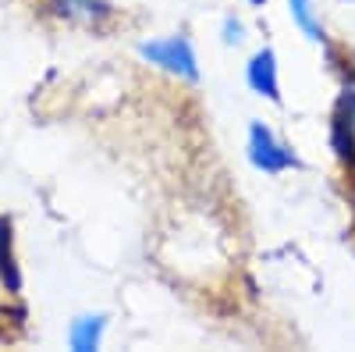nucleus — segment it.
I'll return each mask as SVG.
<instances>
[{
	"instance_id": "obj_3",
	"label": "nucleus",
	"mask_w": 355,
	"mask_h": 352,
	"mask_svg": "<svg viewBox=\"0 0 355 352\" xmlns=\"http://www.w3.org/2000/svg\"><path fill=\"white\" fill-rule=\"evenodd\" d=\"M245 78H249V85H252V93H259V97H266V100L281 103L277 53H274V50H256L252 61H249V68H245Z\"/></svg>"
},
{
	"instance_id": "obj_8",
	"label": "nucleus",
	"mask_w": 355,
	"mask_h": 352,
	"mask_svg": "<svg viewBox=\"0 0 355 352\" xmlns=\"http://www.w3.org/2000/svg\"><path fill=\"white\" fill-rule=\"evenodd\" d=\"M8 267H11V224L0 217V271L8 274Z\"/></svg>"
},
{
	"instance_id": "obj_4",
	"label": "nucleus",
	"mask_w": 355,
	"mask_h": 352,
	"mask_svg": "<svg viewBox=\"0 0 355 352\" xmlns=\"http://www.w3.org/2000/svg\"><path fill=\"white\" fill-rule=\"evenodd\" d=\"M50 8L57 18L75 22V25H100L110 15L107 0H50Z\"/></svg>"
},
{
	"instance_id": "obj_1",
	"label": "nucleus",
	"mask_w": 355,
	"mask_h": 352,
	"mask_svg": "<svg viewBox=\"0 0 355 352\" xmlns=\"http://www.w3.org/2000/svg\"><path fill=\"white\" fill-rule=\"evenodd\" d=\"M139 57L142 61L157 65L160 72L167 75H178V78H199V61H196V50L185 36H164V40H150L139 47Z\"/></svg>"
},
{
	"instance_id": "obj_9",
	"label": "nucleus",
	"mask_w": 355,
	"mask_h": 352,
	"mask_svg": "<svg viewBox=\"0 0 355 352\" xmlns=\"http://www.w3.org/2000/svg\"><path fill=\"white\" fill-rule=\"evenodd\" d=\"M242 33H245V28H242L239 18H227V22H224V40H227V43H242V40H245Z\"/></svg>"
},
{
	"instance_id": "obj_5",
	"label": "nucleus",
	"mask_w": 355,
	"mask_h": 352,
	"mask_svg": "<svg viewBox=\"0 0 355 352\" xmlns=\"http://www.w3.org/2000/svg\"><path fill=\"white\" fill-rule=\"evenodd\" d=\"M334 146L345 160H355V97L341 100L338 121H334Z\"/></svg>"
},
{
	"instance_id": "obj_6",
	"label": "nucleus",
	"mask_w": 355,
	"mask_h": 352,
	"mask_svg": "<svg viewBox=\"0 0 355 352\" xmlns=\"http://www.w3.org/2000/svg\"><path fill=\"white\" fill-rule=\"evenodd\" d=\"M103 328H107V320L96 313V317H78L75 324H71V349L75 352H93V349H100V342H103Z\"/></svg>"
},
{
	"instance_id": "obj_2",
	"label": "nucleus",
	"mask_w": 355,
	"mask_h": 352,
	"mask_svg": "<svg viewBox=\"0 0 355 352\" xmlns=\"http://www.w3.org/2000/svg\"><path fill=\"white\" fill-rule=\"evenodd\" d=\"M249 160L266 174H281L291 164H299V157L291 153V146L281 142L263 121H252V128H249Z\"/></svg>"
},
{
	"instance_id": "obj_7",
	"label": "nucleus",
	"mask_w": 355,
	"mask_h": 352,
	"mask_svg": "<svg viewBox=\"0 0 355 352\" xmlns=\"http://www.w3.org/2000/svg\"><path fill=\"white\" fill-rule=\"evenodd\" d=\"M288 11H291V22L299 25L313 43L323 40V25H320V15L313 8V0H288Z\"/></svg>"
},
{
	"instance_id": "obj_10",
	"label": "nucleus",
	"mask_w": 355,
	"mask_h": 352,
	"mask_svg": "<svg viewBox=\"0 0 355 352\" xmlns=\"http://www.w3.org/2000/svg\"><path fill=\"white\" fill-rule=\"evenodd\" d=\"M249 4H256V8H259V4H266V0H249Z\"/></svg>"
}]
</instances>
